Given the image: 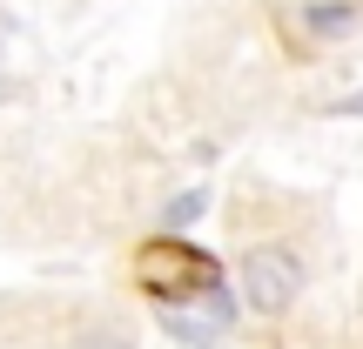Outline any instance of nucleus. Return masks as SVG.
<instances>
[{"label":"nucleus","instance_id":"nucleus-4","mask_svg":"<svg viewBox=\"0 0 363 349\" xmlns=\"http://www.w3.org/2000/svg\"><path fill=\"white\" fill-rule=\"evenodd\" d=\"M303 21H310V34H316V40L350 34V7H337V0H316V7H303Z\"/></svg>","mask_w":363,"mask_h":349},{"label":"nucleus","instance_id":"nucleus-6","mask_svg":"<svg viewBox=\"0 0 363 349\" xmlns=\"http://www.w3.org/2000/svg\"><path fill=\"white\" fill-rule=\"evenodd\" d=\"M7 40H13V27H7V21H0V47H7ZM0 94H7V74H0Z\"/></svg>","mask_w":363,"mask_h":349},{"label":"nucleus","instance_id":"nucleus-1","mask_svg":"<svg viewBox=\"0 0 363 349\" xmlns=\"http://www.w3.org/2000/svg\"><path fill=\"white\" fill-rule=\"evenodd\" d=\"M135 282L169 309V302H195V296H208V289H222V269H216V256H202V248L182 242V235H155V242L135 256Z\"/></svg>","mask_w":363,"mask_h":349},{"label":"nucleus","instance_id":"nucleus-5","mask_svg":"<svg viewBox=\"0 0 363 349\" xmlns=\"http://www.w3.org/2000/svg\"><path fill=\"white\" fill-rule=\"evenodd\" d=\"M195 215H202V195H182V202H169V229H189Z\"/></svg>","mask_w":363,"mask_h":349},{"label":"nucleus","instance_id":"nucleus-2","mask_svg":"<svg viewBox=\"0 0 363 349\" xmlns=\"http://www.w3.org/2000/svg\"><path fill=\"white\" fill-rule=\"evenodd\" d=\"M303 289V262L289 248H249L242 256V302L256 316H283Z\"/></svg>","mask_w":363,"mask_h":349},{"label":"nucleus","instance_id":"nucleus-3","mask_svg":"<svg viewBox=\"0 0 363 349\" xmlns=\"http://www.w3.org/2000/svg\"><path fill=\"white\" fill-rule=\"evenodd\" d=\"M229 316H235L229 289H208V296H195V302H169L162 323H169V336H182V343H208V336H222Z\"/></svg>","mask_w":363,"mask_h":349}]
</instances>
